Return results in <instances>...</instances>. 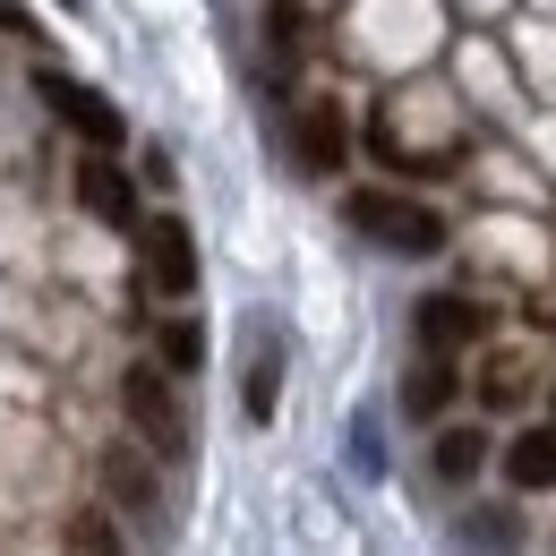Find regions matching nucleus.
Returning <instances> with one entry per match:
<instances>
[{"label": "nucleus", "instance_id": "obj_1", "mask_svg": "<svg viewBox=\"0 0 556 556\" xmlns=\"http://www.w3.org/2000/svg\"><path fill=\"white\" fill-rule=\"evenodd\" d=\"M343 223L359 231V240L394 249V257H428V249H445V214L419 206V198H394V189H351Z\"/></svg>", "mask_w": 556, "mask_h": 556}, {"label": "nucleus", "instance_id": "obj_2", "mask_svg": "<svg viewBox=\"0 0 556 556\" xmlns=\"http://www.w3.org/2000/svg\"><path fill=\"white\" fill-rule=\"evenodd\" d=\"M121 403H129V419H138L146 454H180V445H189V419H180V394H172V377H163L154 359H138V368L121 377Z\"/></svg>", "mask_w": 556, "mask_h": 556}, {"label": "nucleus", "instance_id": "obj_3", "mask_svg": "<svg viewBox=\"0 0 556 556\" xmlns=\"http://www.w3.org/2000/svg\"><path fill=\"white\" fill-rule=\"evenodd\" d=\"M138 266H146V291H163V300H189L198 291V240H189L180 214H163V223L138 231Z\"/></svg>", "mask_w": 556, "mask_h": 556}, {"label": "nucleus", "instance_id": "obj_4", "mask_svg": "<svg viewBox=\"0 0 556 556\" xmlns=\"http://www.w3.org/2000/svg\"><path fill=\"white\" fill-rule=\"evenodd\" d=\"M291 154H300V172H308V180H334V172H343V154H351L343 103L308 94V103H300V121H291Z\"/></svg>", "mask_w": 556, "mask_h": 556}, {"label": "nucleus", "instance_id": "obj_5", "mask_svg": "<svg viewBox=\"0 0 556 556\" xmlns=\"http://www.w3.org/2000/svg\"><path fill=\"white\" fill-rule=\"evenodd\" d=\"M35 86H43V103H52V112H61V121H70V129H77L86 146H121V138H129L121 103H103L94 86H77V77H61V70H43Z\"/></svg>", "mask_w": 556, "mask_h": 556}, {"label": "nucleus", "instance_id": "obj_6", "mask_svg": "<svg viewBox=\"0 0 556 556\" xmlns=\"http://www.w3.org/2000/svg\"><path fill=\"white\" fill-rule=\"evenodd\" d=\"M70 189H77V206L94 214V223H138V189H129V172L112 163V146H86V154H77Z\"/></svg>", "mask_w": 556, "mask_h": 556}, {"label": "nucleus", "instance_id": "obj_7", "mask_svg": "<svg viewBox=\"0 0 556 556\" xmlns=\"http://www.w3.org/2000/svg\"><path fill=\"white\" fill-rule=\"evenodd\" d=\"M488 334V308H471V300H454V291H428L419 300V351H463Z\"/></svg>", "mask_w": 556, "mask_h": 556}, {"label": "nucleus", "instance_id": "obj_8", "mask_svg": "<svg viewBox=\"0 0 556 556\" xmlns=\"http://www.w3.org/2000/svg\"><path fill=\"white\" fill-rule=\"evenodd\" d=\"M103 496H112L121 514H154V505H163V480H154V463H146L138 445H103Z\"/></svg>", "mask_w": 556, "mask_h": 556}, {"label": "nucleus", "instance_id": "obj_9", "mask_svg": "<svg viewBox=\"0 0 556 556\" xmlns=\"http://www.w3.org/2000/svg\"><path fill=\"white\" fill-rule=\"evenodd\" d=\"M505 480L514 488H556V419L548 428H522V437L505 445Z\"/></svg>", "mask_w": 556, "mask_h": 556}, {"label": "nucleus", "instance_id": "obj_10", "mask_svg": "<svg viewBox=\"0 0 556 556\" xmlns=\"http://www.w3.org/2000/svg\"><path fill=\"white\" fill-rule=\"evenodd\" d=\"M454 386H463V377H454V351H428V359L412 368V386H403V412H412V419H437L445 403H454Z\"/></svg>", "mask_w": 556, "mask_h": 556}, {"label": "nucleus", "instance_id": "obj_11", "mask_svg": "<svg viewBox=\"0 0 556 556\" xmlns=\"http://www.w3.org/2000/svg\"><path fill=\"white\" fill-rule=\"evenodd\" d=\"M480 463H488L480 428H437V480H471Z\"/></svg>", "mask_w": 556, "mask_h": 556}, {"label": "nucleus", "instance_id": "obj_12", "mask_svg": "<svg viewBox=\"0 0 556 556\" xmlns=\"http://www.w3.org/2000/svg\"><path fill=\"white\" fill-rule=\"evenodd\" d=\"M275 394H282V351L266 343L257 368H249V419H275Z\"/></svg>", "mask_w": 556, "mask_h": 556}, {"label": "nucleus", "instance_id": "obj_13", "mask_svg": "<svg viewBox=\"0 0 556 556\" xmlns=\"http://www.w3.org/2000/svg\"><path fill=\"white\" fill-rule=\"evenodd\" d=\"M198 359H206V334H198L189 317H172V326H163V368H180V377H189Z\"/></svg>", "mask_w": 556, "mask_h": 556}, {"label": "nucleus", "instance_id": "obj_14", "mask_svg": "<svg viewBox=\"0 0 556 556\" xmlns=\"http://www.w3.org/2000/svg\"><path fill=\"white\" fill-rule=\"evenodd\" d=\"M266 26H275V61H291V52H300V0H275Z\"/></svg>", "mask_w": 556, "mask_h": 556}, {"label": "nucleus", "instance_id": "obj_15", "mask_svg": "<svg viewBox=\"0 0 556 556\" xmlns=\"http://www.w3.org/2000/svg\"><path fill=\"white\" fill-rule=\"evenodd\" d=\"M463 531H471V540H514V514H505V505H480Z\"/></svg>", "mask_w": 556, "mask_h": 556}, {"label": "nucleus", "instance_id": "obj_16", "mask_svg": "<svg viewBox=\"0 0 556 556\" xmlns=\"http://www.w3.org/2000/svg\"><path fill=\"white\" fill-rule=\"evenodd\" d=\"M70 548H121V531H112V522H94V514H86V522H70Z\"/></svg>", "mask_w": 556, "mask_h": 556}, {"label": "nucleus", "instance_id": "obj_17", "mask_svg": "<svg viewBox=\"0 0 556 556\" xmlns=\"http://www.w3.org/2000/svg\"><path fill=\"white\" fill-rule=\"evenodd\" d=\"M0 26H9V35H26V43H35V26H26V9H17V0H0Z\"/></svg>", "mask_w": 556, "mask_h": 556}]
</instances>
